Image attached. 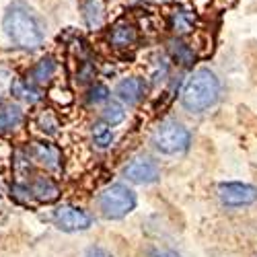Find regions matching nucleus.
<instances>
[{
  "label": "nucleus",
  "instance_id": "obj_4",
  "mask_svg": "<svg viewBox=\"0 0 257 257\" xmlns=\"http://www.w3.org/2000/svg\"><path fill=\"white\" fill-rule=\"evenodd\" d=\"M189 144H191L189 130L175 119L163 121L153 134V146L163 155H181L189 148Z\"/></svg>",
  "mask_w": 257,
  "mask_h": 257
},
{
  "label": "nucleus",
  "instance_id": "obj_21",
  "mask_svg": "<svg viewBox=\"0 0 257 257\" xmlns=\"http://www.w3.org/2000/svg\"><path fill=\"white\" fill-rule=\"evenodd\" d=\"M107 99H109V89L103 87V84H95V87L89 91V105H99V103H105Z\"/></svg>",
  "mask_w": 257,
  "mask_h": 257
},
{
  "label": "nucleus",
  "instance_id": "obj_6",
  "mask_svg": "<svg viewBox=\"0 0 257 257\" xmlns=\"http://www.w3.org/2000/svg\"><path fill=\"white\" fill-rule=\"evenodd\" d=\"M218 198L228 208H245L257 202V187L249 183H220L218 185Z\"/></svg>",
  "mask_w": 257,
  "mask_h": 257
},
{
  "label": "nucleus",
  "instance_id": "obj_20",
  "mask_svg": "<svg viewBox=\"0 0 257 257\" xmlns=\"http://www.w3.org/2000/svg\"><path fill=\"white\" fill-rule=\"evenodd\" d=\"M37 123H39L41 130L48 132V134H56L58 127H60V123H58V119L52 111H41L39 117H37Z\"/></svg>",
  "mask_w": 257,
  "mask_h": 257
},
{
  "label": "nucleus",
  "instance_id": "obj_5",
  "mask_svg": "<svg viewBox=\"0 0 257 257\" xmlns=\"http://www.w3.org/2000/svg\"><path fill=\"white\" fill-rule=\"evenodd\" d=\"M54 222L64 232H78L93 226V216L78 206H60L54 210Z\"/></svg>",
  "mask_w": 257,
  "mask_h": 257
},
{
  "label": "nucleus",
  "instance_id": "obj_3",
  "mask_svg": "<svg viewBox=\"0 0 257 257\" xmlns=\"http://www.w3.org/2000/svg\"><path fill=\"white\" fill-rule=\"evenodd\" d=\"M97 206L103 214V218L119 220L136 208V194L123 183H113L99 194Z\"/></svg>",
  "mask_w": 257,
  "mask_h": 257
},
{
  "label": "nucleus",
  "instance_id": "obj_22",
  "mask_svg": "<svg viewBox=\"0 0 257 257\" xmlns=\"http://www.w3.org/2000/svg\"><path fill=\"white\" fill-rule=\"evenodd\" d=\"M84 257H109V253H107L105 249H101V247H93V249L87 251Z\"/></svg>",
  "mask_w": 257,
  "mask_h": 257
},
{
  "label": "nucleus",
  "instance_id": "obj_1",
  "mask_svg": "<svg viewBox=\"0 0 257 257\" xmlns=\"http://www.w3.org/2000/svg\"><path fill=\"white\" fill-rule=\"evenodd\" d=\"M3 29L13 44L23 50H37L46 41L44 23L25 3H13L7 9L3 17Z\"/></svg>",
  "mask_w": 257,
  "mask_h": 257
},
{
  "label": "nucleus",
  "instance_id": "obj_17",
  "mask_svg": "<svg viewBox=\"0 0 257 257\" xmlns=\"http://www.w3.org/2000/svg\"><path fill=\"white\" fill-rule=\"evenodd\" d=\"M13 95L17 99L27 101V103H37L41 99V93L33 87V82H29V80H15L13 82Z\"/></svg>",
  "mask_w": 257,
  "mask_h": 257
},
{
  "label": "nucleus",
  "instance_id": "obj_10",
  "mask_svg": "<svg viewBox=\"0 0 257 257\" xmlns=\"http://www.w3.org/2000/svg\"><path fill=\"white\" fill-rule=\"evenodd\" d=\"M31 157L39 161L41 165H46L52 171H58L62 165V155L54 144H44V142H35L31 146Z\"/></svg>",
  "mask_w": 257,
  "mask_h": 257
},
{
  "label": "nucleus",
  "instance_id": "obj_9",
  "mask_svg": "<svg viewBox=\"0 0 257 257\" xmlns=\"http://www.w3.org/2000/svg\"><path fill=\"white\" fill-rule=\"evenodd\" d=\"M138 39V33H136V27L132 23H127V21H121L117 23L111 33H109V44L113 48H119V50H125V48H132Z\"/></svg>",
  "mask_w": 257,
  "mask_h": 257
},
{
  "label": "nucleus",
  "instance_id": "obj_16",
  "mask_svg": "<svg viewBox=\"0 0 257 257\" xmlns=\"http://www.w3.org/2000/svg\"><path fill=\"white\" fill-rule=\"evenodd\" d=\"M91 134H93V142H95V146H97V148H101V151H105V148H109V146H111V142H113L111 125H109V123H105L103 119H101V121H97V123L93 125Z\"/></svg>",
  "mask_w": 257,
  "mask_h": 257
},
{
  "label": "nucleus",
  "instance_id": "obj_7",
  "mask_svg": "<svg viewBox=\"0 0 257 257\" xmlns=\"http://www.w3.org/2000/svg\"><path fill=\"white\" fill-rule=\"evenodd\" d=\"M123 175L136 185H151L161 177V169L153 159H136L123 169Z\"/></svg>",
  "mask_w": 257,
  "mask_h": 257
},
{
  "label": "nucleus",
  "instance_id": "obj_12",
  "mask_svg": "<svg viewBox=\"0 0 257 257\" xmlns=\"http://www.w3.org/2000/svg\"><path fill=\"white\" fill-rule=\"evenodd\" d=\"M171 27H173V31L179 33V35L194 31V27H196V15L191 13L189 9L177 7L173 13H171Z\"/></svg>",
  "mask_w": 257,
  "mask_h": 257
},
{
  "label": "nucleus",
  "instance_id": "obj_18",
  "mask_svg": "<svg viewBox=\"0 0 257 257\" xmlns=\"http://www.w3.org/2000/svg\"><path fill=\"white\" fill-rule=\"evenodd\" d=\"M169 52H171V56H173V60H177L181 66H189V64L194 62V58H196L194 50H191L187 44H183V41H179V39L171 41V44H169Z\"/></svg>",
  "mask_w": 257,
  "mask_h": 257
},
{
  "label": "nucleus",
  "instance_id": "obj_13",
  "mask_svg": "<svg viewBox=\"0 0 257 257\" xmlns=\"http://www.w3.org/2000/svg\"><path fill=\"white\" fill-rule=\"evenodd\" d=\"M23 123V111L19 105H3L0 107V132H11Z\"/></svg>",
  "mask_w": 257,
  "mask_h": 257
},
{
  "label": "nucleus",
  "instance_id": "obj_14",
  "mask_svg": "<svg viewBox=\"0 0 257 257\" xmlns=\"http://www.w3.org/2000/svg\"><path fill=\"white\" fill-rule=\"evenodd\" d=\"M82 19L91 29H97L103 25V5L101 0H82L80 5Z\"/></svg>",
  "mask_w": 257,
  "mask_h": 257
},
{
  "label": "nucleus",
  "instance_id": "obj_23",
  "mask_svg": "<svg viewBox=\"0 0 257 257\" xmlns=\"http://www.w3.org/2000/svg\"><path fill=\"white\" fill-rule=\"evenodd\" d=\"M157 257H179L175 253H157Z\"/></svg>",
  "mask_w": 257,
  "mask_h": 257
},
{
  "label": "nucleus",
  "instance_id": "obj_8",
  "mask_svg": "<svg viewBox=\"0 0 257 257\" xmlns=\"http://www.w3.org/2000/svg\"><path fill=\"white\" fill-rule=\"evenodd\" d=\"M146 93V84L142 78L138 76H130V78H123L117 82V87H115V95L119 101L127 103V105H134L138 103Z\"/></svg>",
  "mask_w": 257,
  "mask_h": 257
},
{
  "label": "nucleus",
  "instance_id": "obj_11",
  "mask_svg": "<svg viewBox=\"0 0 257 257\" xmlns=\"http://www.w3.org/2000/svg\"><path fill=\"white\" fill-rule=\"evenodd\" d=\"M31 194L41 202H54L60 196V189L50 177H35L31 183Z\"/></svg>",
  "mask_w": 257,
  "mask_h": 257
},
{
  "label": "nucleus",
  "instance_id": "obj_2",
  "mask_svg": "<svg viewBox=\"0 0 257 257\" xmlns=\"http://www.w3.org/2000/svg\"><path fill=\"white\" fill-rule=\"evenodd\" d=\"M220 97V80L210 68H200L191 74L181 91V105L189 113H204Z\"/></svg>",
  "mask_w": 257,
  "mask_h": 257
},
{
  "label": "nucleus",
  "instance_id": "obj_15",
  "mask_svg": "<svg viewBox=\"0 0 257 257\" xmlns=\"http://www.w3.org/2000/svg\"><path fill=\"white\" fill-rule=\"evenodd\" d=\"M54 72H56V62L52 58H41L35 66L31 68L29 82H33V84H46V82L52 80Z\"/></svg>",
  "mask_w": 257,
  "mask_h": 257
},
{
  "label": "nucleus",
  "instance_id": "obj_19",
  "mask_svg": "<svg viewBox=\"0 0 257 257\" xmlns=\"http://www.w3.org/2000/svg\"><path fill=\"white\" fill-rule=\"evenodd\" d=\"M125 119V111H123V107L119 103H109L103 109V121L105 123H109V125H117Z\"/></svg>",
  "mask_w": 257,
  "mask_h": 257
}]
</instances>
